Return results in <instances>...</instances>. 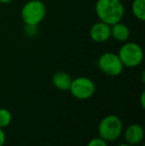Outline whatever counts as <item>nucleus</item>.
Wrapping results in <instances>:
<instances>
[{"label":"nucleus","mask_w":145,"mask_h":146,"mask_svg":"<svg viewBox=\"0 0 145 146\" xmlns=\"http://www.w3.org/2000/svg\"><path fill=\"white\" fill-rule=\"evenodd\" d=\"M87 146H107V142L101 137H95L91 139Z\"/></svg>","instance_id":"14"},{"label":"nucleus","mask_w":145,"mask_h":146,"mask_svg":"<svg viewBox=\"0 0 145 146\" xmlns=\"http://www.w3.org/2000/svg\"><path fill=\"white\" fill-rule=\"evenodd\" d=\"M47 13L46 5L41 0H30L21 9V18L25 25L38 26Z\"/></svg>","instance_id":"3"},{"label":"nucleus","mask_w":145,"mask_h":146,"mask_svg":"<svg viewBox=\"0 0 145 146\" xmlns=\"http://www.w3.org/2000/svg\"><path fill=\"white\" fill-rule=\"evenodd\" d=\"M24 33L28 37H34L38 34V26L37 25H25Z\"/></svg>","instance_id":"13"},{"label":"nucleus","mask_w":145,"mask_h":146,"mask_svg":"<svg viewBox=\"0 0 145 146\" xmlns=\"http://www.w3.org/2000/svg\"><path fill=\"white\" fill-rule=\"evenodd\" d=\"M130 36V30L127 27V25L124 23L117 22L110 26V37L114 39L117 42L124 43L129 39Z\"/></svg>","instance_id":"9"},{"label":"nucleus","mask_w":145,"mask_h":146,"mask_svg":"<svg viewBox=\"0 0 145 146\" xmlns=\"http://www.w3.org/2000/svg\"><path fill=\"white\" fill-rule=\"evenodd\" d=\"M99 69L109 77H117L123 71V65L117 54L107 52L97 60Z\"/></svg>","instance_id":"5"},{"label":"nucleus","mask_w":145,"mask_h":146,"mask_svg":"<svg viewBox=\"0 0 145 146\" xmlns=\"http://www.w3.org/2000/svg\"><path fill=\"white\" fill-rule=\"evenodd\" d=\"M6 141V135L3 128H0V146H4Z\"/></svg>","instance_id":"15"},{"label":"nucleus","mask_w":145,"mask_h":146,"mask_svg":"<svg viewBox=\"0 0 145 146\" xmlns=\"http://www.w3.org/2000/svg\"><path fill=\"white\" fill-rule=\"evenodd\" d=\"M133 15L140 21L145 20V0H134L131 6Z\"/></svg>","instance_id":"11"},{"label":"nucleus","mask_w":145,"mask_h":146,"mask_svg":"<svg viewBox=\"0 0 145 146\" xmlns=\"http://www.w3.org/2000/svg\"><path fill=\"white\" fill-rule=\"evenodd\" d=\"M72 77L66 72H57L53 76V84L55 88L60 90H69L72 84Z\"/></svg>","instance_id":"10"},{"label":"nucleus","mask_w":145,"mask_h":146,"mask_svg":"<svg viewBox=\"0 0 145 146\" xmlns=\"http://www.w3.org/2000/svg\"><path fill=\"white\" fill-rule=\"evenodd\" d=\"M89 37L95 43H105L110 38V25L103 21L95 22L89 29Z\"/></svg>","instance_id":"7"},{"label":"nucleus","mask_w":145,"mask_h":146,"mask_svg":"<svg viewBox=\"0 0 145 146\" xmlns=\"http://www.w3.org/2000/svg\"><path fill=\"white\" fill-rule=\"evenodd\" d=\"M95 9L99 21L110 26L121 21L125 13L121 0H97Z\"/></svg>","instance_id":"1"},{"label":"nucleus","mask_w":145,"mask_h":146,"mask_svg":"<svg viewBox=\"0 0 145 146\" xmlns=\"http://www.w3.org/2000/svg\"><path fill=\"white\" fill-rule=\"evenodd\" d=\"M117 55L123 67L135 68L143 61V50L139 45L133 42H124Z\"/></svg>","instance_id":"4"},{"label":"nucleus","mask_w":145,"mask_h":146,"mask_svg":"<svg viewBox=\"0 0 145 146\" xmlns=\"http://www.w3.org/2000/svg\"><path fill=\"white\" fill-rule=\"evenodd\" d=\"M99 135L107 142L115 141L121 136L123 124L117 115L109 114L105 116L99 124Z\"/></svg>","instance_id":"2"},{"label":"nucleus","mask_w":145,"mask_h":146,"mask_svg":"<svg viewBox=\"0 0 145 146\" xmlns=\"http://www.w3.org/2000/svg\"><path fill=\"white\" fill-rule=\"evenodd\" d=\"M117 146H132V145H129V144H127V143H121V144H119Z\"/></svg>","instance_id":"18"},{"label":"nucleus","mask_w":145,"mask_h":146,"mask_svg":"<svg viewBox=\"0 0 145 146\" xmlns=\"http://www.w3.org/2000/svg\"><path fill=\"white\" fill-rule=\"evenodd\" d=\"M144 96H145V94L144 92L141 94V98H140V104H141V106L142 108H145V102H144Z\"/></svg>","instance_id":"16"},{"label":"nucleus","mask_w":145,"mask_h":146,"mask_svg":"<svg viewBox=\"0 0 145 146\" xmlns=\"http://www.w3.org/2000/svg\"><path fill=\"white\" fill-rule=\"evenodd\" d=\"M12 1H13V0H0V3L1 4H9V3H11Z\"/></svg>","instance_id":"17"},{"label":"nucleus","mask_w":145,"mask_h":146,"mask_svg":"<svg viewBox=\"0 0 145 146\" xmlns=\"http://www.w3.org/2000/svg\"><path fill=\"white\" fill-rule=\"evenodd\" d=\"M12 114L6 108H0V128L7 127L11 123Z\"/></svg>","instance_id":"12"},{"label":"nucleus","mask_w":145,"mask_h":146,"mask_svg":"<svg viewBox=\"0 0 145 146\" xmlns=\"http://www.w3.org/2000/svg\"><path fill=\"white\" fill-rule=\"evenodd\" d=\"M144 138V129L141 125L136 124H130L124 131V139L125 143L129 145H136L139 144Z\"/></svg>","instance_id":"8"},{"label":"nucleus","mask_w":145,"mask_h":146,"mask_svg":"<svg viewBox=\"0 0 145 146\" xmlns=\"http://www.w3.org/2000/svg\"><path fill=\"white\" fill-rule=\"evenodd\" d=\"M43 146H52V145H43Z\"/></svg>","instance_id":"19"},{"label":"nucleus","mask_w":145,"mask_h":146,"mask_svg":"<svg viewBox=\"0 0 145 146\" xmlns=\"http://www.w3.org/2000/svg\"><path fill=\"white\" fill-rule=\"evenodd\" d=\"M73 98L85 100L91 98L95 92V85L91 79L87 77H79L73 80L70 90Z\"/></svg>","instance_id":"6"}]
</instances>
